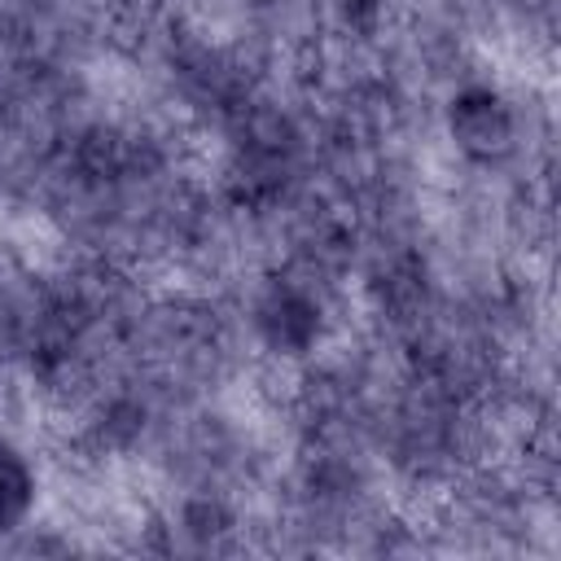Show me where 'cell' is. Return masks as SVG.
I'll return each mask as SVG.
<instances>
[{
	"mask_svg": "<svg viewBox=\"0 0 561 561\" xmlns=\"http://www.w3.org/2000/svg\"><path fill=\"white\" fill-rule=\"evenodd\" d=\"M451 136L473 158H495L513 140V114L491 88H469L451 101Z\"/></svg>",
	"mask_w": 561,
	"mask_h": 561,
	"instance_id": "obj_1",
	"label": "cell"
},
{
	"mask_svg": "<svg viewBox=\"0 0 561 561\" xmlns=\"http://www.w3.org/2000/svg\"><path fill=\"white\" fill-rule=\"evenodd\" d=\"M259 329H263V337H267L276 351L298 355V351H307V346L316 342V333H320V307H316L302 289L276 285V289L263 298V307H259Z\"/></svg>",
	"mask_w": 561,
	"mask_h": 561,
	"instance_id": "obj_2",
	"label": "cell"
},
{
	"mask_svg": "<svg viewBox=\"0 0 561 561\" xmlns=\"http://www.w3.org/2000/svg\"><path fill=\"white\" fill-rule=\"evenodd\" d=\"M31 495H35V478H31L26 460L0 438V530H13L26 517Z\"/></svg>",
	"mask_w": 561,
	"mask_h": 561,
	"instance_id": "obj_3",
	"label": "cell"
}]
</instances>
